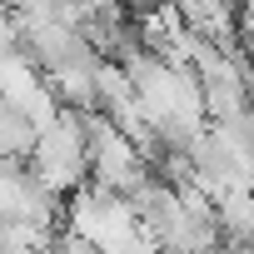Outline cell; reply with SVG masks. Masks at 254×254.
Here are the masks:
<instances>
[{"instance_id":"1","label":"cell","mask_w":254,"mask_h":254,"mask_svg":"<svg viewBox=\"0 0 254 254\" xmlns=\"http://www.w3.org/2000/svg\"><path fill=\"white\" fill-rule=\"evenodd\" d=\"M85 115L90 110H60L55 125H45L40 140H35V155H30V175L55 190V194H70L80 180H90V135H85Z\"/></svg>"},{"instance_id":"2","label":"cell","mask_w":254,"mask_h":254,"mask_svg":"<svg viewBox=\"0 0 254 254\" xmlns=\"http://www.w3.org/2000/svg\"><path fill=\"white\" fill-rule=\"evenodd\" d=\"M120 5H125V10H135V15H140V10H155V5H160V0H120Z\"/></svg>"}]
</instances>
